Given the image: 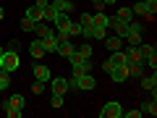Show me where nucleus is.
Listing matches in <instances>:
<instances>
[{"label":"nucleus","mask_w":157,"mask_h":118,"mask_svg":"<svg viewBox=\"0 0 157 118\" xmlns=\"http://www.w3.org/2000/svg\"><path fill=\"white\" fill-rule=\"evenodd\" d=\"M141 89H149L152 95L157 92V73L152 71V76H141Z\"/></svg>","instance_id":"17"},{"label":"nucleus","mask_w":157,"mask_h":118,"mask_svg":"<svg viewBox=\"0 0 157 118\" xmlns=\"http://www.w3.org/2000/svg\"><path fill=\"white\" fill-rule=\"evenodd\" d=\"M131 11H134L136 16H147V18H155V13H157V3H144V0H139L136 6H131Z\"/></svg>","instance_id":"6"},{"label":"nucleus","mask_w":157,"mask_h":118,"mask_svg":"<svg viewBox=\"0 0 157 118\" xmlns=\"http://www.w3.org/2000/svg\"><path fill=\"white\" fill-rule=\"evenodd\" d=\"M37 6H39V8H45V6H47V0H37Z\"/></svg>","instance_id":"35"},{"label":"nucleus","mask_w":157,"mask_h":118,"mask_svg":"<svg viewBox=\"0 0 157 118\" xmlns=\"http://www.w3.org/2000/svg\"><path fill=\"white\" fill-rule=\"evenodd\" d=\"M118 18H123V21H134V11H131L128 6H123V8H118V13H115Z\"/></svg>","instance_id":"24"},{"label":"nucleus","mask_w":157,"mask_h":118,"mask_svg":"<svg viewBox=\"0 0 157 118\" xmlns=\"http://www.w3.org/2000/svg\"><path fill=\"white\" fill-rule=\"evenodd\" d=\"M94 87H97V79L92 76L89 71L81 73V76H71V79H68V89H81V92H86V89H94Z\"/></svg>","instance_id":"1"},{"label":"nucleus","mask_w":157,"mask_h":118,"mask_svg":"<svg viewBox=\"0 0 157 118\" xmlns=\"http://www.w3.org/2000/svg\"><path fill=\"white\" fill-rule=\"evenodd\" d=\"M141 113H147V116H157V102H155V97L147 100L144 105H141Z\"/></svg>","instance_id":"23"},{"label":"nucleus","mask_w":157,"mask_h":118,"mask_svg":"<svg viewBox=\"0 0 157 118\" xmlns=\"http://www.w3.org/2000/svg\"><path fill=\"white\" fill-rule=\"evenodd\" d=\"M21 29H24V32H34V21L24 16V18H21Z\"/></svg>","instance_id":"28"},{"label":"nucleus","mask_w":157,"mask_h":118,"mask_svg":"<svg viewBox=\"0 0 157 118\" xmlns=\"http://www.w3.org/2000/svg\"><path fill=\"white\" fill-rule=\"evenodd\" d=\"M102 3H105V6H113V3H115V0H102Z\"/></svg>","instance_id":"37"},{"label":"nucleus","mask_w":157,"mask_h":118,"mask_svg":"<svg viewBox=\"0 0 157 118\" xmlns=\"http://www.w3.org/2000/svg\"><path fill=\"white\" fill-rule=\"evenodd\" d=\"M21 66V61H18V53H11V50H6L3 55H0V68L3 71H16V68Z\"/></svg>","instance_id":"3"},{"label":"nucleus","mask_w":157,"mask_h":118,"mask_svg":"<svg viewBox=\"0 0 157 118\" xmlns=\"http://www.w3.org/2000/svg\"><path fill=\"white\" fill-rule=\"evenodd\" d=\"M107 37V29L102 26H92V39H105Z\"/></svg>","instance_id":"26"},{"label":"nucleus","mask_w":157,"mask_h":118,"mask_svg":"<svg viewBox=\"0 0 157 118\" xmlns=\"http://www.w3.org/2000/svg\"><path fill=\"white\" fill-rule=\"evenodd\" d=\"M141 116H144L141 110H123V116H121V118H141Z\"/></svg>","instance_id":"30"},{"label":"nucleus","mask_w":157,"mask_h":118,"mask_svg":"<svg viewBox=\"0 0 157 118\" xmlns=\"http://www.w3.org/2000/svg\"><path fill=\"white\" fill-rule=\"evenodd\" d=\"M141 68H144L141 63L126 61V71H128V79H131V76H134V79H141V76H144V71H141Z\"/></svg>","instance_id":"16"},{"label":"nucleus","mask_w":157,"mask_h":118,"mask_svg":"<svg viewBox=\"0 0 157 118\" xmlns=\"http://www.w3.org/2000/svg\"><path fill=\"white\" fill-rule=\"evenodd\" d=\"M24 108H26V97L18 95V92H13L3 100V110H24Z\"/></svg>","instance_id":"4"},{"label":"nucleus","mask_w":157,"mask_h":118,"mask_svg":"<svg viewBox=\"0 0 157 118\" xmlns=\"http://www.w3.org/2000/svg\"><path fill=\"white\" fill-rule=\"evenodd\" d=\"M6 116H8V118H21L24 110H6Z\"/></svg>","instance_id":"34"},{"label":"nucleus","mask_w":157,"mask_h":118,"mask_svg":"<svg viewBox=\"0 0 157 118\" xmlns=\"http://www.w3.org/2000/svg\"><path fill=\"white\" fill-rule=\"evenodd\" d=\"M32 92H34V95H42V92H45V81H34V84H32Z\"/></svg>","instance_id":"31"},{"label":"nucleus","mask_w":157,"mask_h":118,"mask_svg":"<svg viewBox=\"0 0 157 118\" xmlns=\"http://www.w3.org/2000/svg\"><path fill=\"white\" fill-rule=\"evenodd\" d=\"M126 39H128V45H139V42H141V34L139 32H128V34H126Z\"/></svg>","instance_id":"27"},{"label":"nucleus","mask_w":157,"mask_h":118,"mask_svg":"<svg viewBox=\"0 0 157 118\" xmlns=\"http://www.w3.org/2000/svg\"><path fill=\"white\" fill-rule=\"evenodd\" d=\"M139 50H141V61H144V66L155 71V68H157V47L149 45V42H139Z\"/></svg>","instance_id":"2"},{"label":"nucleus","mask_w":157,"mask_h":118,"mask_svg":"<svg viewBox=\"0 0 157 118\" xmlns=\"http://www.w3.org/2000/svg\"><path fill=\"white\" fill-rule=\"evenodd\" d=\"M123 55H126V61H134V63H141V66H144V61H141V50H139V45H128Z\"/></svg>","instance_id":"13"},{"label":"nucleus","mask_w":157,"mask_h":118,"mask_svg":"<svg viewBox=\"0 0 157 118\" xmlns=\"http://www.w3.org/2000/svg\"><path fill=\"white\" fill-rule=\"evenodd\" d=\"M121 116H123V105H121V102H115V100L105 102V105H102V110H100V118H121Z\"/></svg>","instance_id":"5"},{"label":"nucleus","mask_w":157,"mask_h":118,"mask_svg":"<svg viewBox=\"0 0 157 118\" xmlns=\"http://www.w3.org/2000/svg\"><path fill=\"white\" fill-rule=\"evenodd\" d=\"M26 18H32L34 24H39V21H42V8H39L37 3H34V6H29V8H26Z\"/></svg>","instance_id":"20"},{"label":"nucleus","mask_w":157,"mask_h":118,"mask_svg":"<svg viewBox=\"0 0 157 118\" xmlns=\"http://www.w3.org/2000/svg\"><path fill=\"white\" fill-rule=\"evenodd\" d=\"M107 26L115 29V34H118L121 39H126V34H128V21H123V18H118V16H110Z\"/></svg>","instance_id":"7"},{"label":"nucleus","mask_w":157,"mask_h":118,"mask_svg":"<svg viewBox=\"0 0 157 118\" xmlns=\"http://www.w3.org/2000/svg\"><path fill=\"white\" fill-rule=\"evenodd\" d=\"M73 55H76V58H84V61H89V58H92V45H89V42H84V45H76Z\"/></svg>","instance_id":"19"},{"label":"nucleus","mask_w":157,"mask_h":118,"mask_svg":"<svg viewBox=\"0 0 157 118\" xmlns=\"http://www.w3.org/2000/svg\"><path fill=\"white\" fill-rule=\"evenodd\" d=\"M50 105H52V108H63V95H55V92H52V97H50Z\"/></svg>","instance_id":"29"},{"label":"nucleus","mask_w":157,"mask_h":118,"mask_svg":"<svg viewBox=\"0 0 157 118\" xmlns=\"http://www.w3.org/2000/svg\"><path fill=\"white\" fill-rule=\"evenodd\" d=\"M76 34H81V24H78V21H71V37H76Z\"/></svg>","instance_id":"33"},{"label":"nucleus","mask_w":157,"mask_h":118,"mask_svg":"<svg viewBox=\"0 0 157 118\" xmlns=\"http://www.w3.org/2000/svg\"><path fill=\"white\" fill-rule=\"evenodd\" d=\"M34 79L37 81H50L52 79V71H50V66H45V63H34Z\"/></svg>","instance_id":"8"},{"label":"nucleus","mask_w":157,"mask_h":118,"mask_svg":"<svg viewBox=\"0 0 157 118\" xmlns=\"http://www.w3.org/2000/svg\"><path fill=\"white\" fill-rule=\"evenodd\" d=\"M107 76H110L115 84H123L126 79H128V71H126V66H113L110 71H107Z\"/></svg>","instance_id":"11"},{"label":"nucleus","mask_w":157,"mask_h":118,"mask_svg":"<svg viewBox=\"0 0 157 118\" xmlns=\"http://www.w3.org/2000/svg\"><path fill=\"white\" fill-rule=\"evenodd\" d=\"M73 50H76V45L71 42V37H68V39H58V50H55V53H58L60 58H71Z\"/></svg>","instance_id":"9"},{"label":"nucleus","mask_w":157,"mask_h":118,"mask_svg":"<svg viewBox=\"0 0 157 118\" xmlns=\"http://www.w3.org/2000/svg\"><path fill=\"white\" fill-rule=\"evenodd\" d=\"M89 3H102V0H89Z\"/></svg>","instance_id":"39"},{"label":"nucleus","mask_w":157,"mask_h":118,"mask_svg":"<svg viewBox=\"0 0 157 118\" xmlns=\"http://www.w3.org/2000/svg\"><path fill=\"white\" fill-rule=\"evenodd\" d=\"M105 42V47H107V53H115V50H123V39L118 37V34H113V37H105L102 39Z\"/></svg>","instance_id":"12"},{"label":"nucleus","mask_w":157,"mask_h":118,"mask_svg":"<svg viewBox=\"0 0 157 118\" xmlns=\"http://www.w3.org/2000/svg\"><path fill=\"white\" fill-rule=\"evenodd\" d=\"M3 53H6V47H3V45H0V55H3Z\"/></svg>","instance_id":"38"},{"label":"nucleus","mask_w":157,"mask_h":118,"mask_svg":"<svg viewBox=\"0 0 157 118\" xmlns=\"http://www.w3.org/2000/svg\"><path fill=\"white\" fill-rule=\"evenodd\" d=\"M42 45H45V53H55L58 50V34L45 37V39H42Z\"/></svg>","instance_id":"22"},{"label":"nucleus","mask_w":157,"mask_h":118,"mask_svg":"<svg viewBox=\"0 0 157 118\" xmlns=\"http://www.w3.org/2000/svg\"><path fill=\"white\" fill-rule=\"evenodd\" d=\"M29 55H32L34 58V61H39V58H42V55H45V45H42V39H34V42H32V45H29Z\"/></svg>","instance_id":"14"},{"label":"nucleus","mask_w":157,"mask_h":118,"mask_svg":"<svg viewBox=\"0 0 157 118\" xmlns=\"http://www.w3.org/2000/svg\"><path fill=\"white\" fill-rule=\"evenodd\" d=\"M8 87H11V73L0 68V92H6Z\"/></svg>","instance_id":"25"},{"label":"nucleus","mask_w":157,"mask_h":118,"mask_svg":"<svg viewBox=\"0 0 157 118\" xmlns=\"http://www.w3.org/2000/svg\"><path fill=\"white\" fill-rule=\"evenodd\" d=\"M3 18H6V11H3V6H0V21H3Z\"/></svg>","instance_id":"36"},{"label":"nucleus","mask_w":157,"mask_h":118,"mask_svg":"<svg viewBox=\"0 0 157 118\" xmlns=\"http://www.w3.org/2000/svg\"><path fill=\"white\" fill-rule=\"evenodd\" d=\"M34 32H37L39 39H45V37H50V34H55V29H52L47 21H39V24H34Z\"/></svg>","instance_id":"15"},{"label":"nucleus","mask_w":157,"mask_h":118,"mask_svg":"<svg viewBox=\"0 0 157 118\" xmlns=\"http://www.w3.org/2000/svg\"><path fill=\"white\" fill-rule=\"evenodd\" d=\"M6 50H11V53H18V50H21V45H18V39H11Z\"/></svg>","instance_id":"32"},{"label":"nucleus","mask_w":157,"mask_h":118,"mask_svg":"<svg viewBox=\"0 0 157 118\" xmlns=\"http://www.w3.org/2000/svg\"><path fill=\"white\" fill-rule=\"evenodd\" d=\"M107 21H110V16H107V13H102V11L92 13V24H94V26H102V29H110V26H107Z\"/></svg>","instance_id":"18"},{"label":"nucleus","mask_w":157,"mask_h":118,"mask_svg":"<svg viewBox=\"0 0 157 118\" xmlns=\"http://www.w3.org/2000/svg\"><path fill=\"white\" fill-rule=\"evenodd\" d=\"M144 3H157V0H144Z\"/></svg>","instance_id":"40"},{"label":"nucleus","mask_w":157,"mask_h":118,"mask_svg":"<svg viewBox=\"0 0 157 118\" xmlns=\"http://www.w3.org/2000/svg\"><path fill=\"white\" fill-rule=\"evenodd\" d=\"M50 89L55 92V95H66L68 92V79L66 76H52L50 79Z\"/></svg>","instance_id":"10"},{"label":"nucleus","mask_w":157,"mask_h":118,"mask_svg":"<svg viewBox=\"0 0 157 118\" xmlns=\"http://www.w3.org/2000/svg\"><path fill=\"white\" fill-rule=\"evenodd\" d=\"M107 63H110V66H126V55H123V50H115V53H110Z\"/></svg>","instance_id":"21"}]
</instances>
